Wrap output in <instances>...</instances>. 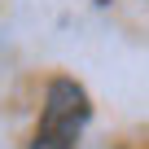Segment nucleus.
Instances as JSON below:
<instances>
[{
    "label": "nucleus",
    "instance_id": "f257e3e1",
    "mask_svg": "<svg viewBox=\"0 0 149 149\" xmlns=\"http://www.w3.org/2000/svg\"><path fill=\"white\" fill-rule=\"evenodd\" d=\"M92 105H88V92L74 84V79H53L48 84V97H44V118H40V132L31 140V149H70L79 127L88 123Z\"/></svg>",
    "mask_w": 149,
    "mask_h": 149
}]
</instances>
